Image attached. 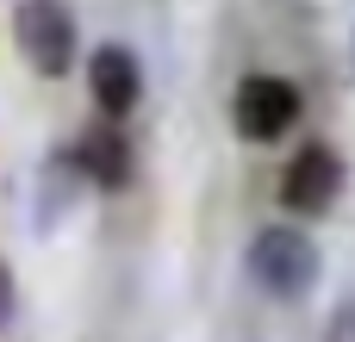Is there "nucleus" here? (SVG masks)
Wrapping results in <instances>:
<instances>
[{
	"label": "nucleus",
	"instance_id": "obj_3",
	"mask_svg": "<svg viewBox=\"0 0 355 342\" xmlns=\"http://www.w3.org/2000/svg\"><path fill=\"white\" fill-rule=\"evenodd\" d=\"M306 112V93L287 75H243L231 93V131L243 143H281Z\"/></svg>",
	"mask_w": 355,
	"mask_h": 342
},
{
	"label": "nucleus",
	"instance_id": "obj_7",
	"mask_svg": "<svg viewBox=\"0 0 355 342\" xmlns=\"http://www.w3.org/2000/svg\"><path fill=\"white\" fill-rule=\"evenodd\" d=\"M69 150L81 156V168H87V181H94V193H119V187L131 181V143L119 137V125H100V131L75 137Z\"/></svg>",
	"mask_w": 355,
	"mask_h": 342
},
{
	"label": "nucleus",
	"instance_id": "obj_9",
	"mask_svg": "<svg viewBox=\"0 0 355 342\" xmlns=\"http://www.w3.org/2000/svg\"><path fill=\"white\" fill-rule=\"evenodd\" d=\"M12 312H19V280H12V268L0 262V330L12 324Z\"/></svg>",
	"mask_w": 355,
	"mask_h": 342
},
{
	"label": "nucleus",
	"instance_id": "obj_2",
	"mask_svg": "<svg viewBox=\"0 0 355 342\" xmlns=\"http://www.w3.org/2000/svg\"><path fill=\"white\" fill-rule=\"evenodd\" d=\"M12 44H19L31 75L62 81L75 69V56H81V25H75V12L62 0H19L12 6Z\"/></svg>",
	"mask_w": 355,
	"mask_h": 342
},
{
	"label": "nucleus",
	"instance_id": "obj_6",
	"mask_svg": "<svg viewBox=\"0 0 355 342\" xmlns=\"http://www.w3.org/2000/svg\"><path fill=\"white\" fill-rule=\"evenodd\" d=\"M87 193H94V181H87L81 156H75V150H50L44 168H37V212H31V224L50 237L62 218H75V206H81Z\"/></svg>",
	"mask_w": 355,
	"mask_h": 342
},
{
	"label": "nucleus",
	"instance_id": "obj_4",
	"mask_svg": "<svg viewBox=\"0 0 355 342\" xmlns=\"http://www.w3.org/2000/svg\"><path fill=\"white\" fill-rule=\"evenodd\" d=\"M343 187H349V168H343V156L331 150V143H306V150H293V162L281 168V206L293 212V218H324L337 199H343Z\"/></svg>",
	"mask_w": 355,
	"mask_h": 342
},
{
	"label": "nucleus",
	"instance_id": "obj_1",
	"mask_svg": "<svg viewBox=\"0 0 355 342\" xmlns=\"http://www.w3.org/2000/svg\"><path fill=\"white\" fill-rule=\"evenodd\" d=\"M243 274H250L268 299L300 305V299L324 280V249H318L306 231H293V224H262V231L250 237V249H243Z\"/></svg>",
	"mask_w": 355,
	"mask_h": 342
},
{
	"label": "nucleus",
	"instance_id": "obj_8",
	"mask_svg": "<svg viewBox=\"0 0 355 342\" xmlns=\"http://www.w3.org/2000/svg\"><path fill=\"white\" fill-rule=\"evenodd\" d=\"M324 342H355V299H343V305L331 312V324H324Z\"/></svg>",
	"mask_w": 355,
	"mask_h": 342
},
{
	"label": "nucleus",
	"instance_id": "obj_5",
	"mask_svg": "<svg viewBox=\"0 0 355 342\" xmlns=\"http://www.w3.org/2000/svg\"><path fill=\"white\" fill-rule=\"evenodd\" d=\"M87 93H94L100 118L119 125V118L144 100V69H137V56H131L125 44H100V50L87 56Z\"/></svg>",
	"mask_w": 355,
	"mask_h": 342
},
{
	"label": "nucleus",
	"instance_id": "obj_10",
	"mask_svg": "<svg viewBox=\"0 0 355 342\" xmlns=\"http://www.w3.org/2000/svg\"><path fill=\"white\" fill-rule=\"evenodd\" d=\"M349 56H355V37H349Z\"/></svg>",
	"mask_w": 355,
	"mask_h": 342
}]
</instances>
